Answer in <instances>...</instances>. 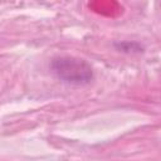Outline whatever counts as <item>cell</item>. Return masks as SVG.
Returning <instances> with one entry per match:
<instances>
[{"mask_svg": "<svg viewBox=\"0 0 161 161\" xmlns=\"http://www.w3.org/2000/svg\"><path fill=\"white\" fill-rule=\"evenodd\" d=\"M52 69L58 78L73 84H84L92 79V68L83 59L60 57L53 60Z\"/></svg>", "mask_w": 161, "mask_h": 161, "instance_id": "1", "label": "cell"}]
</instances>
